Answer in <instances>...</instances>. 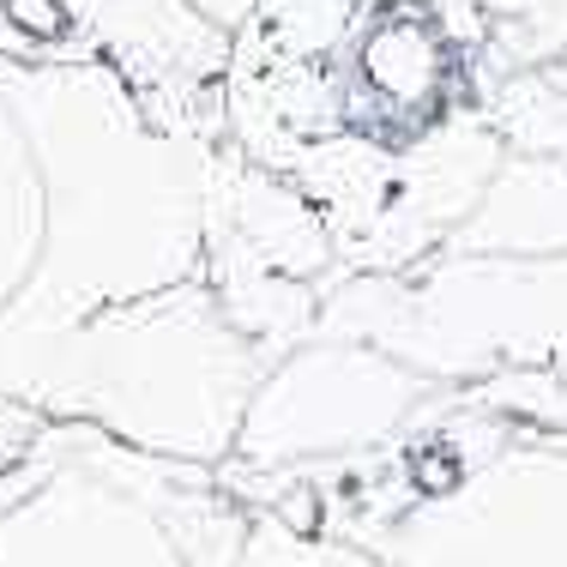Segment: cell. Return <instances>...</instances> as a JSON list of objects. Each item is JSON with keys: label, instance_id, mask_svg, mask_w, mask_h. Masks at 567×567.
Listing matches in <instances>:
<instances>
[{"label": "cell", "instance_id": "obj_15", "mask_svg": "<svg viewBox=\"0 0 567 567\" xmlns=\"http://www.w3.org/2000/svg\"><path fill=\"white\" fill-rule=\"evenodd\" d=\"M532 73H544V79H549V85H561V91H567V49H561V55H556V61H544V66H532Z\"/></svg>", "mask_w": 567, "mask_h": 567}, {"label": "cell", "instance_id": "obj_2", "mask_svg": "<svg viewBox=\"0 0 567 567\" xmlns=\"http://www.w3.org/2000/svg\"><path fill=\"white\" fill-rule=\"evenodd\" d=\"M260 374L266 357L218 315L199 278L66 327L0 315V393L140 453L224 465Z\"/></svg>", "mask_w": 567, "mask_h": 567}, {"label": "cell", "instance_id": "obj_12", "mask_svg": "<svg viewBox=\"0 0 567 567\" xmlns=\"http://www.w3.org/2000/svg\"><path fill=\"white\" fill-rule=\"evenodd\" d=\"M229 567H386V561L362 544H344V537H327V532H296L278 513L254 507Z\"/></svg>", "mask_w": 567, "mask_h": 567}, {"label": "cell", "instance_id": "obj_10", "mask_svg": "<svg viewBox=\"0 0 567 567\" xmlns=\"http://www.w3.org/2000/svg\"><path fill=\"white\" fill-rule=\"evenodd\" d=\"M37 254H43V182L24 121L0 85V308H12V296L31 284Z\"/></svg>", "mask_w": 567, "mask_h": 567}, {"label": "cell", "instance_id": "obj_8", "mask_svg": "<svg viewBox=\"0 0 567 567\" xmlns=\"http://www.w3.org/2000/svg\"><path fill=\"white\" fill-rule=\"evenodd\" d=\"M91 61H103L169 140L212 152L224 127L229 31L194 0H55Z\"/></svg>", "mask_w": 567, "mask_h": 567}, {"label": "cell", "instance_id": "obj_13", "mask_svg": "<svg viewBox=\"0 0 567 567\" xmlns=\"http://www.w3.org/2000/svg\"><path fill=\"white\" fill-rule=\"evenodd\" d=\"M43 435H49V416L37 411V404L0 393V471H7V465H24Z\"/></svg>", "mask_w": 567, "mask_h": 567}, {"label": "cell", "instance_id": "obj_7", "mask_svg": "<svg viewBox=\"0 0 567 567\" xmlns=\"http://www.w3.org/2000/svg\"><path fill=\"white\" fill-rule=\"evenodd\" d=\"M441 381L357 339H302L254 381L224 465L296 471L374 453L429 411Z\"/></svg>", "mask_w": 567, "mask_h": 567}, {"label": "cell", "instance_id": "obj_9", "mask_svg": "<svg viewBox=\"0 0 567 567\" xmlns=\"http://www.w3.org/2000/svg\"><path fill=\"white\" fill-rule=\"evenodd\" d=\"M435 254H519V260L567 254V164L502 152L477 206Z\"/></svg>", "mask_w": 567, "mask_h": 567}, {"label": "cell", "instance_id": "obj_3", "mask_svg": "<svg viewBox=\"0 0 567 567\" xmlns=\"http://www.w3.org/2000/svg\"><path fill=\"white\" fill-rule=\"evenodd\" d=\"M43 483L0 513V567H229L248 507L218 465L121 447L91 423H49Z\"/></svg>", "mask_w": 567, "mask_h": 567}, {"label": "cell", "instance_id": "obj_5", "mask_svg": "<svg viewBox=\"0 0 567 567\" xmlns=\"http://www.w3.org/2000/svg\"><path fill=\"white\" fill-rule=\"evenodd\" d=\"M199 284L218 315L266 357V369L315 339L320 302L350 278L320 212L284 175L260 169L236 145H212L199 169Z\"/></svg>", "mask_w": 567, "mask_h": 567}, {"label": "cell", "instance_id": "obj_4", "mask_svg": "<svg viewBox=\"0 0 567 567\" xmlns=\"http://www.w3.org/2000/svg\"><path fill=\"white\" fill-rule=\"evenodd\" d=\"M315 339L374 344L441 386L567 374V254H429L404 272H350L320 302Z\"/></svg>", "mask_w": 567, "mask_h": 567}, {"label": "cell", "instance_id": "obj_6", "mask_svg": "<svg viewBox=\"0 0 567 567\" xmlns=\"http://www.w3.org/2000/svg\"><path fill=\"white\" fill-rule=\"evenodd\" d=\"M369 549L386 567H567V435L513 423Z\"/></svg>", "mask_w": 567, "mask_h": 567}, {"label": "cell", "instance_id": "obj_16", "mask_svg": "<svg viewBox=\"0 0 567 567\" xmlns=\"http://www.w3.org/2000/svg\"><path fill=\"white\" fill-rule=\"evenodd\" d=\"M399 7H429V12H441V7H453V0H399Z\"/></svg>", "mask_w": 567, "mask_h": 567}, {"label": "cell", "instance_id": "obj_1", "mask_svg": "<svg viewBox=\"0 0 567 567\" xmlns=\"http://www.w3.org/2000/svg\"><path fill=\"white\" fill-rule=\"evenodd\" d=\"M0 85L43 182V254L0 315L66 327L199 278L206 152L169 140L103 61H0Z\"/></svg>", "mask_w": 567, "mask_h": 567}, {"label": "cell", "instance_id": "obj_11", "mask_svg": "<svg viewBox=\"0 0 567 567\" xmlns=\"http://www.w3.org/2000/svg\"><path fill=\"white\" fill-rule=\"evenodd\" d=\"M483 121L495 127V140L507 152H525V157H556L567 164V91L549 85L544 73H507L483 91Z\"/></svg>", "mask_w": 567, "mask_h": 567}, {"label": "cell", "instance_id": "obj_14", "mask_svg": "<svg viewBox=\"0 0 567 567\" xmlns=\"http://www.w3.org/2000/svg\"><path fill=\"white\" fill-rule=\"evenodd\" d=\"M194 7H199V12H206V19H212V24H224V31H236V24H241V19H248V12H254V7H260V0H194Z\"/></svg>", "mask_w": 567, "mask_h": 567}]
</instances>
